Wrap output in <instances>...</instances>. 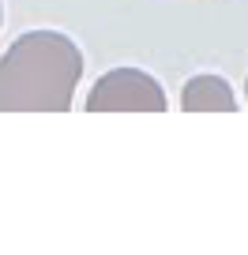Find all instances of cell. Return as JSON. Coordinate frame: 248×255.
<instances>
[{"mask_svg":"<svg viewBox=\"0 0 248 255\" xmlns=\"http://www.w3.org/2000/svg\"><path fill=\"white\" fill-rule=\"evenodd\" d=\"M181 109L184 113H233L237 94L233 87L215 72H200L181 87Z\"/></svg>","mask_w":248,"mask_h":255,"instance_id":"obj_3","label":"cell"},{"mask_svg":"<svg viewBox=\"0 0 248 255\" xmlns=\"http://www.w3.org/2000/svg\"><path fill=\"white\" fill-rule=\"evenodd\" d=\"M245 102H248V75H245Z\"/></svg>","mask_w":248,"mask_h":255,"instance_id":"obj_5","label":"cell"},{"mask_svg":"<svg viewBox=\"0 0 248 255\" xmlns=\"http://www.w3.org/2000/svg\"><path fill=\"white\" fill-rule=\"evenodd\" d=\"M83 49L64 30H26L0 53V113H64L83 83Z\"/></svg>","mask_w":248,"mask_h":255,"instance_id":"obj_1","label":"cell"},{"mask_svg":"<svg viewBox=\"0 0 248 255\" xmlns=\"http://www.w3.org/2000/svg\"><path fill=\"white\" fill-rule=\"evenodd\" d=\"M0 30H4V0H0Z\"/></svg>","mask_w":248,"mask_h":255,"instance_id":"obj_4","label":"cell"},{"mask_svg":"<svg viewBox=\"0 0 248 255\" xmlns=\"http://www.w3.org/2000/svg\"><path fill=\"white\" fill-rule=\"evenodd\" d=\"M83 105L90 113H166L169 94L147 68L120 64L98 75Z\"/></svg>","mask_w":248,"mask_h":255,"instance_id":"obj_2","label":"cell"}]
</instances>
